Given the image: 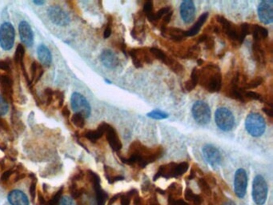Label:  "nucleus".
I'll return each mask as SVG.
<instances>
[{
    "label": "nucleus",
    "mask_w": 273,
    "mask_h": 205,
    "mask_svg": "<svg viewBox=\"0 0 273 205\" xmlns=\"http://www.w3.org/2000/svg\"><path fill=\"white\" fill-rule=\"evenodd\" d=\"M197 44H205V49L209 50V51L213 50L214 47H215V40H214L213 38L210 35H206V34L200 35V37L198 38Z\"/></svg>",
    "instance_id": "nucleus-37"
},
{
    "label": "nucleus",
    "mask_w": 273,
    "mask_h": 205,
    "mask_svg": "<svg viewBox=\"0 0 273 205\" xmlns=\"http://www.w3.org/2000/svg\"><path fill=\"white\" fill-rule=\"evenodd\" d=\"M37 56L39 58L40 64L43 67H49L51 66L52 63V56L48 47L44 44L39 45L37 48Z\"/></svg>",
    "instance_id": "nucleus-25"
},
{
    "label": "nucleus",
    "mask_w": 273,
    "mask_h": 205,
    "mask_svg": "<svg viewBox=\"0 0 273 205\" xmlns=\"http://www.w3.org/2000/svg\"><path fill=\"white\" fill-rule=\"evenodd\" d=\"M263 41H254L252 45V53L253 57L259 66L266 64V52L265 47L263 46Z\"/></svg>",
    "instance_id": "nucleus-21"
},
{
    "label": "nucleus",
    "mask_w": 273,
    "mask_h": 205,
    "mask_svg": "<svg viewBox=\"0 0 273 205\" xmlns=\"http://www.w3.org/2000/svg\"><path fill=\"white\" fill-rule=\"evenodd\" d=\"M7 200L11 205H30L28 196L20 190H13L8 194Z\"/></svg>",
    "instance_id": "nucleus-26"
},
{
    "label": "nucleus",
    "mask_w": 273,
    "mask_h": 205,
    "mask_svg": "<svg viewBox=\"0 0 273 205\" xmlns=\"http://www.w3.org/2000/svg\"><path fill=\"white\" fill-rule=\"evenodd\" d=\"M145 29H146V23L145 21V15L140 12L134 20V28L133 30L131 31V35L135 39L140 40V39H142L145 36Z\"/></svg>",
    "instance_id": "nucleus-22"
},
{
    "label": "nucleus",
    "mask_w": 273,
    "mask_h": 205,
    "mask_svg": "<svg viewBox=\"0 0 273 205\" xmlns=\"http://www.w3.org/2000/svg\"><path fill=\"white\" fill-rule=\"evenodd\" d=\"M205 160L213 168H218L222 162V156L218 148L211 144H207L202 150Z\"/></svg>",
    "instance_id": "nucleus-16"
},
{
    "label": "nucleus",
    "mask_w": 273,
    "mask_h": 205,
    "mask_svg": "<svg viewBox=\"0 0 273 205\" xmlns=\"http://www.w3.org/2000/svg\"><path fill=\"white\" fill-rule=\"evenodd\" d=\"M216 20L219 24L220 32H222L223 34L226 35L233 44L241 45L246 36L250 35L251 24L249 23L237 25L221 16H217Z\"/></svg>",
    "instance_id": "nucleus-3"
},
{
    "label": "nucleus",
    "mask_w": 273,
    "mask_h": 205,
    "mask_svg": "<svg viewBox=\"0 0 273 205\" xmlns=\"http://www.w3.org/2000/svg\"><path fill=\"white\" fill-rule=\"evenodd\" d=\"M197 184L203 194L208 197H211V195H212V191H211L212 187L209 185V183L207 181L206 179L205 178H199Z\"/></svg>",
    "instance_id": "nucleus-39"
},
{
    "label": "nucleus",
    "mask_w": 273,
    "mask_h": 205,
    "mask_svg": "<svg viewBox=\"0 0 273 205\" xmlns=\"http://www.w3.org/2000/svg\"><path fill=\"white\" fill-rule=\"evenodd\" d=\"M112 32V17H109L108 23L106 25L105 30L103 32L104 39H108V38L110 37Z\"/></svg>",
    "instance_id": "nucleus-50"
},
{
    "label": "nucleus",
    "mask_w": 273,
    "mask_h": 205,
    "mask_svg": "<svg viewBox=\"0 0 273 205\" xmlns=\"http://www.w3.org/2000/svg\"><path fill=\"white\" fill-rule=\"evenodd\" d=\"M215 121L219 128L224 131H230L235 126L234 115L226 108H220L216 110Z\"/></svg>",
    "instance_id": "nucleus-9"
},
{
    "label": "nucleus",
    "mask_w": 273,
    "mask_h": 205,
    "mask_svg": "<svg viewBox=\"0 0 273 205\" xmlns=\"http://www.w3.org/2000/svg\"><path fill=\"white\" fill-rule=\"evenodd\" d=\"M106 125H107L106 123H102L101 125H99V127H97V129L87 131L83 134V136L88 141L96 142L105 134Z\"/></svg>",
    "instance_id": "nucleus-29"
},
{
    "label": "nucleus",
    "mask_w": 273,
    "mask_h": 205,
    "mask_svg": "<svg viewBox=\"0 0 273 205\" xmlns=\"http://www.w3.org/2000/svg\"><path fill=\"white\" fill-rule=\"evenodd\" d=\"M245 128L251 136L259 137L266 129V122L259 113H250L246 117Z\"/></svg>",
    "instance_id": "nucleus-5"
},
{
    "label": "nucleus",
    "mask_w": 273,
    "mask_h": 205,
    "mask_svg": "<svg viewBox=\"0 0 273 205\" xmlns=\"http://www.w3.org/2000/svg\"><path fill=\"white\" fill-rule=\"evenodd\" d=\"M87 176L94 191L96 205H105L106 202L108 200V195L102 189L101 180L99 175L94 173L93 171L88 170L87 172Z\"/></svg>",
    "instance_id": "nucleus-6"
},
{
    "label": "nucleus",
    "mask_w": 273,
    "mask_h": 205,
    "mask_svg": "<svg viewBox=\"0 0 273 205\" xmlns=\"http://www.w3.org/2000/svg\"><path fill=\"white\" fill-rule=\"evenodd\" d=\"M208 18H209V13H208V12L203 13V14L199 17V19H197V21L194 23V25H193L189 30L185 31L186 37H189V36L192 37V36L197 35L200 29L202 28L203 25L205 24Z\"/></svg>",
    "instance_id": "nucleus-28"
},
{
    "label": "nucleus",
    "mask_w": 273,
    "mask_h": 205,
    "mask_svg": "<svg viewBox=\"0 0 273 205\" xmlns=\"http://www.w3.org/2000/svg\"><path fill=\"white\" fill-rule=\"evenodd\" d=\"M180 16L185 23H190L194 20L195 16V7L193 1L185 0L181 2Z\"/></svg>",
    "instance_id": "nucleus-19"
},
{
    "label": "nucleus",
    "mask_w": 273,
    "mask_h": 205,
    "mask_svg": "<svg viewBox=\"0 0 273 205\" xmlns=\"http://www.w3.org/2000/svg\"><path fill=\"white\" fill-rule=\"evenodd\" d=\"M16 39V31L12 23H3L0 26V47L5 51L13 47Z\"/></svg>",
    "instance_id": "nucleus-12"
},
{
    "label": "nucleus",
    "mask_w": 273,
    "mask_h": 205,
    "mask_svg": "<svg viewBox=\"0 0 273 205\" xmlns=\"http://www.w3.org/2000/svg\"><path fill=\"white\" fill-rule=\"evenodd\" d=\"M145 205H161L159 202L158 200L156 199V196H152L151 198L148 199V201L145 202Z\"/></svg>",
    "instance_id": "nucleus-54"
},
{
    "label": "nucleus",
    "mask_w": 273,
    "mask_h": 205,
    "mask_svg": "<svg viewBox=\"0 0 273 205\" xmlns=\"http://www.w3.org/2000/svg\"><path fill=\"white\" fill-rule=\"evenodd\" d=\"M71 121L78 128H83L85 126V117L80 113H75L71 115Z\"/></svg>",
    "instance_id": "nucleus-42"
},
{
    "label": "nucleus",
    "mask_w": 273,
    "mask_h": 205,
    "mask_svg": "<svg viewBox=\"0 0 273 205\" xmlns=\"http://www.w3.org/2000/svg\"><path fill=\"white\" fill-rule=\"evenodd\" d=\"M92 200V199L90 197L89 193L87 191L81 196L80 198H79L76 201H77V205H94Z\"/></svg>",
    "instance_id": "nucleus-47"
},
{
    "label": "nucleus",
    "mask_w": 273,
    "mask_h": 205,
    "mask_svg": "<svg viewBox=\"0 0 273 205\" xmlns=\"http://www.w3.org/2000/svg\"><path fill=\"white\" fill-rule=\"evenodd\" d=\"M198 63H199V65H202L203 63H204V61L201 60H198Z\"/></svg>",
    "instance_id": "nucleus-61"
},
{
    "label": "nucleus",
    "mask_w": 273,
    "mask_h": 205,
    "mask_svg": "<svg viewBox=\"0 0 273 205\" xmlns=\"http://www.w3.org/2000/svg\"><path fill=\"white\" fill-rule=\"evenodd\" d=\"M11 64L12 63L10 62L8 59L0 60V80L6 76H13Z\"/></svg>",
    "instance_id": "nucleus-34"
},
{
    "label": "nucleus",
    "mask_w": 273,
    "mask_h": 205,
    "mask_svg": "<svg viewBox=\"0 0 273 205\" xmlns=\"http://www.w3.org/2000/svg\"><path fill=\"white\" fill-rule=\"evenodd\" d=\"M168 205H190L181 197H171V196H168Z\"/></svg>",
    "instance_id": "nucleus-48"
},
{
    "label": "nucleus",
    "mask_w": 273,
    "mask_h": 205,
    "mask_svg": "<svg viewBox=\"0 0 273 205\" xmlns=\"http://www.w3.org/2000/svg\"><path fill=\"white\" fill-rule=\"evenodd\" d=\"M104 175H105L106 179L108 180V183L111 185L115 184L117 181L124 180V177L123 175H120V173H118L115 169L111 168L109 166H104Z\"/></svg>",
    "instance_id": "nucleus-31"
},
{
    "label": "nucleus",
    "mask_w": 273,
    "mask_h": 205,
    "mask_svg": "<svg viewBox=\"0 0 273 205\" xmlns=\"http://www.w3.org/2000/svg\"><path fill=\"white\" fill-rule=\"evenodd\" d=\"M128 157L120 156V160L124 164L139 168H146L148 164L161 159L164 154V150L161 146L148 148L144 145L140 141H135L129 147Z\"/></svg>",
    "instance_id": "nucleus-1"
},
{
    "label": "nucleus",
    "mask_w": 273,
    "mask_h": 205,
    "mask_svg": "<svg viewBox=\"0 0 273 205\" xmlns=\"http://www.w3.org/2000/svg\"><path fill=\"white\" fill-rule=\"evenodd\" d=\"M7 149V144H6V143H5L3 141H1V140H0V150H1V151H2V152H5V151H6V150Z\"/></svg>",
    "instance_id": "nucleus-58"
},
{
    "label": "nucleus",
    "mask_w": 273,
    "mask_h": 205,
    "mask_svg": "<svg viewBox=\"0 0 273 205\" xmlns=\"http://www.w3.org/2000/svg\"><path fill=\"white\" fill-rule=\"evenodd\" d=\"M222 205H237V204L233 202L232 201H227L225 203L223 204Z\"/></svg>",
    "instance_id": "nucleus-59"
},
{
    "label": "nucleus",
    "mask_w": 273,
    "mask_h": 205,
    "mask_svg": "<svg viewBox=\"0 0 273 205\" xmlns=\"http://www.w3.org/2000/svg\"><path fill=\"white\" fill-rule=\"evenodd\" d=\"M9 110V104L2 97L0 96V117L6 115Z\"/></svg>",
    "instance_id": "nucleus-49"
},
{
    "label": "nucleus",
    "mask_w": 273,
    "mask_h": 205,
    "mask_svg": "<svg viewBox=\"0 0 273 205\" xmlns=\"http://www.w3.org/2000/svg\"><path fill=\"white\" fill-rule=\"evenodd\" d=\"M64 94L60 90L54 91V99L57 104L58 109H61L64 103Z\"/></svg>",
    "instance_id": "nucleus-45"
},
{
    "label": "nucleus",
    "mask_w": 273,
    "mask_h": 205,
    "mask_svg": "<svg viewBox=\"0 0 273 205\" xmlns=\"http://www.w3.org/2000/svg\"><path fill=\"white\" fill-rule=\"evenodd\" d=\"M18 33L21 41L25 46L31 47L32 45L34 43V34L30 24L28 22L26 21L20 22L18 24Z\"/></svg>",
    "instance_id": "nucleus-18"
},
{
    "label": "nucleus",
    "mask_w": 273,
    "mask_h": 205,
    "mask_svg": "<svg viewBox=\"0 0 273 205\" xmlns=\"http://www.w3.org/2000/svg\"><path fill=\"white\" fill-rule=\"evenodd\" d=\"M263 111H264L267 115H269V117H273V108H272V106L264 107V109H263Z\"/></svg>",
    "instance_id": "nucleus-56"
},
{
    "label": "nucleus",
    "mask_w": 273,
    "mask_h": 205,
    "mask_svg": "<svg viewBox=\"0 0 273 205\" xmlns=\"http://www.w3.org/2000/svg\"><path fill=\"white\" fill-rule=\"evenodd\" d=\"M269 187L262 175H257L253 182V199L257 205H263L266 202Z\"/></svg>",
    "instance_id": "nucleus-7"
},
{
    "label": "nucleus",
    "mask_w": 273,
    "mask_h": 205,
    "mask_svg": "<svg viewBox=\"0 0 273 205\" xmlns=\"http://www.w3.org/2000/svg\"><path fill=\"white\" fill-rule=\"evenodd\" d=\"M128 53L136 68H141L145 64H151L155 60L150 48L147 47L131 49L128 51Z\"/></svg>",
    "instance_id": "nucleus-8"
},
{
    "label": "nucleus",
    "mask_w": 273,
    "mask_h": 205,
    "mask_svg": "<svg viewBox=\"0 0 273 205\" xmlns=\"http://www.w3.org/2000/svg\"><path fill=\"white\" fill-rule=\"evenodd\" d=\"M248 187V175L243 168H239L235 173L234 191L237 197L242 199L245 196Z\"/></svg>",
    "instance_id": "nucleus-15"
},
{
    "label": "nucleus",
    "mask_w": 273,
    "mask_h": 205,
    "mask_svg": "<svg viewBox=\"0 0 273 205\" xmlns=\"http://www.w3.org/2000/svg\"><path fill=\"white\" fill-rule=\"evenodd\" d=\"M172 11V7L167 6L159 10L158 12H152L151 14L147 15V18L149 20L150 23H152L153 25L157 26L159 23H161V20L163 19V16L167 13Z\"/></svg>",
    "instance_id": "nucleus-30"
},
{
    "label": "nucleus",
    "mask_w": 273,
    "mask_h": 205,
    "mask_svg": "<svg viewBox=\"0 0 273 205\" xmlns=\"http://www.w3.org/2000/svg\"><path fill=\"white\" fill-rule=\"evenodd\" d=\"M166 192H168V196H171V197H181L183 189H182L181 185L177 184V183H173L168 187Z\"/></svg>",
    "instance_id": "nucleus-41"
},
{
    "label": "nucleus",
    "mask_w": 273,
    "mask_h": 205,
    "mask_svg": "<svg viewBox=\"0 0 273 205\" xmlns=\"http://www.w3.org/2000/svg\"><path fill=\"white\" fill-rule=\"evenodd\" d=\"M48 15L51 22L55 25L60 27L67 26L71 22L69 15L63 9L62 7H60L58 5H53L49 7L48 10Z\"/></svg>",
    "instance_id": "nucleus-14"
},
{
    "label": "nucleus",
    "mask_w": 273,
    "mask_h": 205,
    "mask_svg": "<svg viewBox=\"0 0 273 205\" xmlns=\"http://www.w3.org/2000/svg\"><path fill=\"white\" fill-rule=\"evenodd\" d=\"M147 116L152 118L154 120H165L168 118V113L161 111V110H154L151 112L147 113Z\"/></svg>",
    "instance_id": "nucleus-44"
},
{
    "label": "nucleus",
    "mask_w": 273,
    "mask_h": 205,
    "mask_svg": "<svg viewBox=\"0 0 273 205\" xmlns=\"http://www.w3.org/2000/svg\"><path fill=\"white\" fill-rule=\"evenodd\" d=\"M44 95L47 106L51 105L52 104L53 99H54V90H52L51 88H46L44 90Z\"/></svg>",
    "instance_id": "nucleus-46"
},
{
    "label": "nucleus",
    "mask_w": 273,
    "mask_h": 205,
    "mask_svg": "<svg viewBox=\"0 0 273 205\" xmlns=\"http://www.w3.org/2000/svg\"><path fill=\"white\" fill-rule=\"evenodd\" d=\"M33 2H34V4L37 5H44V3H45V2H44V1H36V0L33 1Z\"/></svg>",
    "instance_id": "nucleus-60"
},
{
    "label": "nucleus",
    "mask_w": 273,
    "mask_h": 205,
    "mask_svg": "<svg viewBox=\"0 0 273 205\" xmlns=\"http://www.w3.org/2000/svg\"><path fill=\"white\" fill-rule=\"evenodd\" d=\"M62 114L64 115V117L66 119V120H69V118L71 117V111L69 110L67 106H65L63 108Z\"/></svg>",
    "instance_id": "nucleus-55"
},
{
    "label": "nucleus",
    "mask_w": 273,
    "mask_h": 205,
    "mask_svg": "<svg viewBox=\"0 0 273 205\" xmlns=\"http://www.w3.org/2000/svg\"><path fill=\"white\" fill-rule=\"evenodd\" d=\"M64 191V186L60 187V189H58L57 191L54 192L51 196H49L48 198L47 199L46 202H45L44 205H59L60 200L62 198Z\"/></svg>",
    "instance_id": "nucleus-35"
},
{
    "label": "nucleus",
    "mask_w": 273,
    "mask_h": 205,
    "mask_svg": "<svg viewBox=\"0 0 273 205\" xmlns=\"http://www.w3.org/2000/svg\"><path fill=\"white\" fill-rule=\"evenodd\" d=\"M153 12V2L152 1L145 2L144 4V9H143V13L145 16H147V15L151 14Z\"/></svg>",
    "instance_id": "nucleus-51"
},
{
    "label": "nucleus",
    "mask_w": 273,
    "mask_h": 205,
    "mask_svg": "<svg viewBox=\"0 0 273 205\" xmlns=\"http://www.w3.org/2000/svg\"><path fill=\"white\" fill-rule=\"evenodd\" d=\"M198 78H199L198 69L195 67V68H193V72H192L190 79H188L184 83V90H186L187 92H192L194 90L198 84Z\"/></svg>",
    "instance_id": "nucleus-33"
},
{
    "label": "nucleus",
    "mask_w": 273,
    "mask_h": 205,
    "mask_svg": "<svg viewBox=\"0 0 273 205\" xmlns=\"http://www.w3.org/2000/svg\"><path fill=\"white\" fill-rule=\"evenodd\" d=\"M258 16L264 24H271L273 22V1L264 0L258 6Z\"/></svg>",
    "instance_id": "nucleus-17"
},
{
    "label": "nucleus",
    "mask_w": 273,
    "mask_h": 205,
    "mask_svg": "<svg viewBox=\"0 0 273 205\" xmlns=\"http://www.w3.org/2000/svg\"><path fill=\"white\" fill-rule=\"evenodd\" d=\"M24 56H25V48L22 44H18L16 50V53H15L14 62L17 67L19 68H20L21 65L23 63Z\"/></svg>",
    "instance_id": "nucleus-38"
},
{
    "label": "nucleus",
    "mask_w": 273,
    "mask_h": 205,
    "mask_svg": "<svg viewBox=\"0 0 273 205\" xmlns=\"http://www.w3.org/2000/svg\"><path fill=\"white\" fill-rule=\"evenodd\" d=\"M58 205H75V204H74L73 200L70 196H62V198Z\"/></svg>",
    "instance_id": "nucleus-52"
},
{
    "label": "nucleus",
    "mask_w": 273,
    "mask_h": 205,
    "mask_svg": "<svg viewBox=\"0 0 273 205\" xmlns=\"http://www.w3.org/2000/svg\"><path fill=\"white\" fill-rule=\"evenodd\" d=\"M132 201H133L134 205H145V201H144V199L140 197L139 194L134 197Z\"/></svg>",
    "instance_id": "nucleus-53"
},
{
    "label": "nucleus",
    "mask_w": 273,
    "mask_h": 205,
    "mask_svg": "<svg viewBox=\"0 0 273 205\" xmlns=\"http://www.w3.org/2000/svg\"><path fill=\"white\" fill-rule=\"evenodd\" d=\"M29 177L31 179L30 188H29V193H30L31 198L33 203H35V200H36L37 195V184H38V180H37L36 176L34 174L32 173L29 175Z\"/></svg>",
    "instance_id": "nucleus-40"
},
{
    "label": "nucleus",
    "mask_w": 273,
    "mask_h": 205,
    "mask_svg": "<svg viewBox=\"0 0 273 205\" xmlns=\"http://www.w3.org/2000/svg\"><path fill=\"white\" fill-rule=\"evenodd\" d=\"M100 60L102 63L109 69H115L120 65L119 58L111 50H104L102 51Z\"/></svg>",
    "instance_id": "nucleus-23"
},
{
    "label": "nucleus",
    "mask_w": 273,
    "mask_h": 205,
    "mask_svg": "<svg viewBox=\"0 0 273 205\" xmlns=\"http://www.w3.org/2000/svg\"><path fill=\"white\" fill-rule=\"evenodd\" d=\"M184 197L190 205H201L203 203L202 196L193 192L192 189L187 188L184 191Z\"/></svg>",
    "instance_id": "nucleus-32"
},
{
    "label": "nucleus",
    "mask_w": 273,
    "mask_h": 205,
    "mask_svg": "<svg viewBox=\"0 0 273 205\" xmlns=\"http://www.w3.org/2000/svg\"><path fill=\"white\" fill-rule=\"evenodd\" d=\"M188 168H189V164L187 162H181V163L172 162L169 164H163L159 168L156 175H154L153 180L156 181L160 178H164L167 180L171 178H179L188 172Z\"/></svg>",
    "instance_id": "nucleus-4"
},
{
    "label": "nucleus",
    "mask_w": 273,
    "mask_h": 205,
    "mask_svg": "<svg viewBox=\"0 0 273 205\" xmlns=\"http://www.w3.org/2000/svg\"><path fill=\"white\" fill-rule=\"evenodd\" d=\"M193 116L198 125H207L211 120V109L209 104L204 101L195 102L192 109Z\"/></svg>",
    "instance_id": "nucleus-11"
},
{
    "label": "nucleus",
    "mask_w": 273,
    "mask_h": 205,
    "mask_svg": "<svg viewBox=\"0 0 273 205\" xmlns=\"http://www.w3.org/2000/svg\"><path fill=\"white\" fill-rule=\"evenodd\" d=\"M120 193L116 194L115 196H112V198L109 199V202H108V205H112L113 204H115L118 200H120Z\"/></svg>",
    "instance_id": "nucleus-57"
},
{
    "label": "nucleus",
    "mask_w": 273,
    "mask_h": 205,
    "mask_svg": "<svg viewBox=\"0 0 273 205\" xmlns=\"http://www.w3.org/2000/svg\"><path fill=\"white\" fill-rule=\"evenodd\" d=\"M106 138L108 141L109 145L114 152H119L122 149L121 141L120 137L118 136L117 131H115V128L111 126L110 125L107 124L106 125Z\"/></svg>",
    "instance_id": "nucleus-20"
},
{
    "label": "nucleus",
    "mask_w": 273,
    "mask_h": 205,
    "mask_svg": "<svg viewBox=\"0 0 273 205\" xmlns=\"http://www.w3.org/2000/svg\"><path fill=\"white\" fill-rule=\"evenodd\" d=\"M138 194H139V192L136 189H131L130 191H126L124 193H120V204H121V205H131V202L133 200L134 197Z\"/></svg>",
    "instance_id": "nucleus-36"
},
{
    "label": "nucleus",
    "mask_w": 273,
    "mask_h": 205,
    "mask_svg": "<svg viewBox=\"0 0 273 205\" xmlns=\"http://www.w3.org/2000/svg\"><path fill=\"white\" fill-rule=\"evenodd\" d=\"M30 72V85L34 86L40 80V79L44 75V67L37 61H33L31 64Z\"/></svg>",
    "instance_id": "nucleus-27"
},
{
    "label": "nucleus",
    "mask_w": 273,
    "mask_h": 205,
    "mask_svg": "<svg viewBox=\"0 0 273 205\" xmlns=\"http://www.w3.org/2000/svg\"><path fill=\"white\" fill-rule=\"evenodd\" d=\"M150 51L153 55L155 60L156 59V60H160L161 63H163V64H165L167 67H169L176 74L179 75L184 72V68L181 63L167 55L161 49L152 47V48H150Z\"/></svg>",
    "instance_id": "nucleus-10"
},
{
    "label": "nucleus",
    "mask_w": 273,
    "mask_h": 205,
    "mask_svg": "<svg viewBox=\"0 0 273 205\" xmlns=\"http://www.w3.org/2000/svg\"><path fill=\"white\" fill-rule=\"evenodd\" d=\"M263 83H264V79L262 78L261 76H257V77L251 79V80L247 81V83H246L245 86H244V89L247 91L253 89V88H258Z\"/></svg>",
    "instance_id": "nucleus-43"
},
{
    "label": "nucleus",
    "mask_w": 273,
    "mask_h": 205,
    "mask_svg": "<svg viewBox=\"0 0 273 205\" xmlns=\"http://www.w3.org/2000/svg\"><path fill=\"white\" fill-rule=\"evenodd\" d=\"M198 83L207 92L219 93L222 87V73L218 65L209 63L198 70Z\"/></svg>",
    "instance_id": "nucleus-2"
},
{
    "label": "nucleus",
    "mask_w": 273,
    "mask_h": 205,
    "mask_svg": "<svg viewBox=\"0 0 273 205\" xmlns=\"http://www.w3.org/2000/svg\"><path fill=\"white\" fill-rule=\"evenodd\" d=\"M161 35L163 37L171 39L176 43L183 41L186 38L185 31L181 30L179 28H172V27L171 28L167 27L163 30L161 31Z\"/></svg>",
    "instance_id": "nucleus-24"
},
{
    "label": "nucleus",
    "mask_w": 273,
    "mask_h": 205,
    "mask_svg": "<svg viewBox=\"0 0 273 205\" xmlns=\"http://www.w3.org/2000/svg\"><path fill=\"white\" fill-rule=\"evenodd\" d=\"M71 106L74 112L80 113L85 118L89 117L92 113L89 102L80 93H74L71 95Z\"/></svg>",
    "instance_id": "nucleus-13"
}]
</instances>
